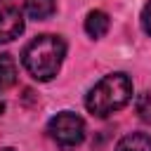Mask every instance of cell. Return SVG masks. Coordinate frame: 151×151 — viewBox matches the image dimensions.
Here are the masks:
<instances>
[{"instance_id": "obj_11", "label": "cell", "mask_w": 151, "mask_h": 151, "mask_svg": "<svg viewBox=\"0 0 151 151\" xmlns=\"http://www.w3.org/2000/svg\"><path fill=\"white\" fill-rule=\"evenodd\" d=\"M2 111H5V104H2V99H0V116H2Z\"/></svg>"}, {"instance_id": "obj_5", "label": "cell", "mask_w": 151, "mask_h": 151, "mask_svg": "<svg viewBox=\"0 0 151 151\" xmlns=\"http://www.w3.org/2000/svg\"><path fill=\"white\" fill-rule=\"evenodd\" d=\"M109 26H111V19H109V14L101 12V9H92V12L87 14V19H85V31H87L90 38H101V35H106Z\"/></svg>"}, {"instance_id": "obj_4", "label": "cell", "mask_w": 151, "mask_h": 151, "mask_svg": "<svg viewBox=\"0 0 151 151\" xmlns=\"http://www.w3.org/2000/svg\"><path fill=\"white\" fill-rule=\"evenodd\" d=\"M24 33V14L9 2H0V42H12Z\"/></svg>"}, {"instance_id": "obj_7", "label": "cell", "mask_w": 151, "mask_h": 151, "mask_svg": "<svg viewBox=\"0 0 151 151\" xmlns=\"http://www.w3.org/2000/svg\"><path fill=\"white\" fill-rule=\"evenodd\" d=\"M54 9H57V0H26L24 2V12L35 21H42V19L52 17Z\"/></svg>"}, {"instance_id": "obj_13", "label": "cell", "mask_w": 151, "mask_h": 151, "mask_svg": "<svg viewBox=\"0 0 151 151\" xmlns=\"http://www.w3.org/2000/svg\"><path fill=\"white\" fill-rule=\"evenodd\" d=\"M0 2H2V0H0Z\"/></svg>"}, {"instance_id": "obj_12", "label": "cell", "mask_w": 151, "mask_h": 151, "mask_svg": "<svg viewBox=\"0 0 151 151\" xmlns=\"http://www.w3.org/2000/svg\"><path fill=\"white\" fill-rule=\"evenodd\" d=\"M2 151H14V149H2Z\"/></svg>"}, {"instance_id": "obj_2", "label": "cell", "mask_w": 151, "mask_h": 151, "mask_svg": "<svg viewBox=\"0 0 151 151\" xmlns=\"http://www.w3.org/2000/svg\"><path fill=\"white\" fill-rule=\"evenodd\" d=\"M130 99H132V80L125 73H109L87 92L85 106L92 116L106 118L120 111Z\"/></svg>"}, {"instance_id": "obj_3", "label": "cell", "mask_w": 151, "mask_h": 151, "mask_svg": "<svg viewBox=\"0 0 151 151\" xmlns=\"http://www.w3.org/2000/svg\"><path fill=\"white\" fill-rule=\"evenodd\" d=\"M47 134L61 149H73L85 139V120L73 111H61L47 123Z\"/></svg>"}, {"instance_id": "obj_10", "label": "cell", "mask_w": 151, "mask_h": 151, "mask_svg": "<svg viewBox=\"0 0 151 151\" xmlns=\"http://www.w3.org/2000/svg\"><path fill=\"white\" fill-rule=\"evenodd\" d=\"M142 28L151 35V0L144 5V9H142Z\"/></svg>"}, {"instance_id": "obj_6", "label": "cell", "mask_w": 151, "mask_h": 151, "mask_svg": "<svg viewBox=\"0 0 151 151\" xmlns=\"http://www.w3.org/2000/svg\"><path fill=\"white\" fill-rule=\"evenodd\" d=\"M116 151H151V134H146V132H130V134H125L118 142Z\"/></svg>"}, {"instance_id": "obj_8", "label": "cell", "mask_w": 151, "mask_h": 151, "mask_svg": "<svg viewBox=\"0 0 151 151\" xmlns=\"http://www.w3.org/2000/svg\"><path fill=\"white\" fill-rule=\"evenodd\" d=\"M17 83V61L9 54H0V92L9 90Z\"/></svg>"}, {"instance_id": "obj_1", "label": "cell", "mask_w": 151, "mask_h": 151, "mask_svg": "<svg viewBox=\"0 0 151 151\" xmlns=\"http://www.w3.org/2000/svg\"><path fill=\"white\" fill-rule=\"evenodd\" d=\"M64 57H66V42H64V38L45 33V35L33 38L24 47L21 64H24V68L35 80L47 83V80H52L59 73Z\"/></svg>"}, {"instance_id": "obj_9", "label": "cell", "mask_w": 151, "mask_h": 151, "mask_svg": "<svg viewBox=\"0 0 151 151\" xmlns=\"http://www.w3.org/2000/svg\"><path fill=\"white\" fill-rule=\"evenodd\" d=\"M137 113L144 123H151V92H144L137 97Z\"/></svg>"}]
</instances>
